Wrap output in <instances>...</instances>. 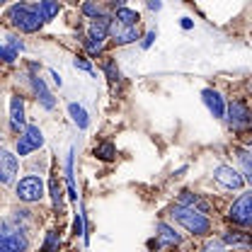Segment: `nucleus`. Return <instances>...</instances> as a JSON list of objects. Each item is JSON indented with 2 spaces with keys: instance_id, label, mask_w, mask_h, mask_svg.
Here are the masks:
<instances>
[{
  "instance_id": "b1692460",
  "label": "nucleus",
  "mask_w": 252,
  "mask_h": 252,
  "mask_svg": "<svg viewBox=\"0 0 252 252\" xmlns=\"http://www.w3.org/2000/svg\"><path fill=\"white\" fill-rule=\"evenodd\" d=\"M0 54H2V59H5V63H12V61H15V59H17V54H20V51H15L12 46H7V44H5Z\"/></svg>"
},
{
  "instance_id": "1a4fd4ad",
  "label": "nucleus",
  "mask_w": 252,
  "mask_h": 252,
  "mask_svg": "<svg viewBox=\"0 0 252 252\" xmlns=\"http://www.w3.org/2000/svg\"><path fill=\"white\" fill-rule=\"evenodd\" d=\"M27 250V238L22 235V230H10L5 225L2 240H0V252H25Z\"/></svg>"
},
{
  "instance_id": "0eeeda50",
  "label": "nucleus",
  "mask_w": 252,
  "mask_h": 252,
  "mask_svg": "<svg viewBox=\"0 0 252 252\" xmlns=\"http://www.w3.org/2000/svg\"><path fill=\"white\" fill-rule=\"evenodd\" d=\"M230 220L238 223V225H252V191L250 194H243L233 206H230Z\"/></svg>"
},
{
  "instance_id": "5701e85b",
  "label": "nucleus",
  "mask_w": 252,
  "mask_h": 252,
  "mask_svg": "<svg viewBox=\"0 0 252 252\" xmlns=\"http://www.w3.org/2000/svg\"><path fill=\"white\" fill-rule=\"evenodd\" d=\"M49 189H51V196H54V206H61V187L56 180L49 182Z\"/></svg>"
},
{
  "instance_id": "9d476101",
  "label": "nucleus",
  "mask_w": 252,
  "mask_h": 252,
  "mask_svg": "<svg viewBox=\"0 0 252 252\" xmlns=\"http://www.w3.org/2000/svg\"><path fill=\"white\" fill-rule=\"evenodd\" d=\"M109 39H114L117 44H131L138 39V30L136 27H128L124 22H119L117 17L112 20V27H109Z\"/></svg>"
},
{
  "instance_id": "6ab92c4d",
  "label": "nucleus",
  "mask_w": 252,
  "mask_h": 252,
  "mask_svg": "<svg viewBox=\"0 0 252 252\" xmlns=\"http://www.w3.org/2000/svg\"><path fill=\"white\" fill-rule=\"evenodd\" d=\"M238 160H240V167H243V177H245V182H250L252 185V153L240 151V153H238Z\"/></svg>"
},
{
  "instance_id": "2f4dec72",
  "label": "nucleus",
  "mask_w": 252,
  "mask_h": 252,
  "mask_svg": "<svg viewBox=\"0 0 252 252\" xmlns=\"http://www.w3.org/2000/svg\"><path fill=\"white\" fill-rule=\"evenodd\" d=\"M148 7H151V10H160L162 5H160V2H158V0H156V2H148Z\"/></svg>"
},
{
  "instance_id": "6e6552de",
  "label": "nucleus",
  "mask_w": 252,
  "mask_h": 252,
  "mask_svg": "<svg viewBox=\"0 0 252 252\" xmlns=\"http://www.w3.org/2000/svg\"><path fill=\"white\" fill-rule=\"evenodd\" d=\"M214 180L225 189H243V185H245V177L230 165H219L214 170Z\"/></svg>"
},
{
  "instance_id": "ddd939ff",
  "label": "nucleus",
  "mask_w": 252,
  "mask_h": 252,
  "mask_svg": "<svg viewBox=\"0 0 252 252\" xmlns=\"http://www.w3.org/2000/svg\"><path fill=\"white\" fill-rule=\"evenodd\" d=\"M32 85H34V93L39 97V102H41V107L44 109H54V104H56V99L51 97V93L46 90V85H44V80L39 78V75H32Z\"/></svg>"
},
{
  "instance_id": "f3484780",
  "label": "nucleus",
  "mask_w": 252,
  "mask_h": 252,
  "mask_svg": "<svg viewBox=\"0 0 252 252\" xmlns=\"http://www.w3.org/2000/svg\"><path fill=\"white\" fill-rule=\"evenodd\" d=\"M220 240H223L225 245H240V248H250L252 245L250 235H245V233H233V230H230V233H225Z\"/></svg>"
},
{
  "instance_id": "72a5a7b5",
  "label": "nucleus",
  "mask_w": 252,
  "mask_h": 252,
  "mask_svg": "<svg viewBox=\"0 0 252 252\" xmlns=\"http://www.w3.org/2000/svg\"><path fill=\"white\" fill-rule=\"evenodd\" d=\"M250 90H252V85H250Z\"/></svg>"
},
{
  "instance_id": "7c9ffc66",
  "label": "nucleus",
  "mask_w": 252,
  "mask_h": 252,
  "mask_svg": "<svg viewBox=\"0 0 252 252\" xmlns=\"http://www.w3.org/2000/svg\"><path fill=\"white\" fill-rule=\"evenodd\" d=\"M51 75H54V83H56V85H59V88H61V75H59V73H56V70H51Z\"/></svg>"
},
{
  "instance_id": "f03ea898",
  "label": "nucleus",
  "mask_w": 252,
  "mask_h": 252,
  "mask_svg": "<svg viewBox=\"0 0 252 252\" xmlns=\"http://www.w3.org/2000/svg\"><path fill=\"white\" fill-rule=\"evenodd\" d=\"M10 22L22 32H36L41 27V15L36 12V5H12L7 12Z\"/></svg>"
},
{
  "instance_id": "7ed1b4c3",
  "label": "nucleus",
  "mask_w": 252,
  "mask_h": 252,
  "mask_svg": "<svg viewBox=\"0 0 252 252\" xmlns=\"http://www.w3.org/2000/svg\"><path fill=\"white\" fill-rule=\"evenodd\" d=\"M109 27H112V20H109V17H97V20H93V25H90V30H88V39H85V46H88L93 54L102 49L104 39L109 36Z\"/></svg>"
},
{
  "instance_id": "f257e3e1",
  "label": "nucleus",
  "mask_w": 252,
  "mask_h": 252,
  "mask_svg": "<svg viewBox=\"0 0 252 252\" xmlns=\"http://www.w3.org/2000/svg\"><path fill=\"white\" fill-rule=\"evenodd\" d=\"M172 219L177 220L180 225H185L189 233H194V235H206V233H211V220L206 219V214H201V211H196V209H187V206H175L172 209Z\"/></svg>"
},
{
  "instance_id": "c85d7f7f",
  "label": "nucleus",
  "mask_w": 252,
  "mask_h": 252,
  "mask_svg": "<svg viewBox=\"0 0 252 252\" xmlns=\"http://www.w3.org/2000/svg\"><path fill=\"white\" fill-rule=\"evenodd\" d=\"M153 39H156V32H148V34H146V39H143V49H148V46L153 44Z\"/></svg>"
},
{
  "instance_id": "39448f33",
  "label": "nucleus",
  "mask_w": 252,
  "mask_h": 252,
  "mask_svg": "<svg viewBox=\"0 0 252 252\" xmlns=\"http://www.w3.org/2000/svg\"><path fill=\"white\" fill-rule=\"evenodd\" d=\"M17 196L22 199V201H39L41 196H44V182H41V177H36V175H27V177H22L20 182H17Z\"/></svg>"
},
{
  "instance_id": "c756f323",
  "label": "nucleus",
  "mask_w": 252,
  "mask_h": 252,
  "mask_svg": "<svg viewBox=\"0 0 252 252\" xmlns=\"http://www.w3.org/2000/svg\"><path fill=\"white\" fill-rule=\"evenodd\" d=\"M107 75H109V80H117V70H114V63L112 61L107 63Z\"/></svg>"
},
{
  "instance_id": "2eb2a0df",
  "label": "nucleus",
  "mask_w": 252,
  "mask_h": 252,
  "mask_svg": "<svg viewBox=\"0 0 252 252\" xmlns=\"http://www.w3.org/2000/svg\"><path fill=\"white\" fill-rule=\"evenodd\" d=\"M10 124H12V128H17V131L25 126V104H22L20 97H12L10 99Z\"/></svg>"
},
{
  "instance_id": "9b49d317",
  "label": "nucleus",
  "mask_w": 252,
  "mask_h": 252,
  "mask_svg": "<svg viewBox=\"0 0 252 252\" xmlns=\"http://www.w3.org/2000/svg\"><path fill=\"white\" fill-rule=\"evenodd\" d=\"M17 170H20L17 156H12L10 151H2V153H0V175H2V185H12Z\"/></svg>"
},
{
  "instance_id": "393cba45",
  "label": "nucleus",
  "mask_w": 252,
  "mask_h": 252,
  "mask_svg": "<svg viewBox=\"0 0 252 252\" xmlns=\"http://www.w3.org/2000/svg\"><path fill=\"white\" fill-rule=\"evenodd\" d=\"M83 12H85L88 17H93V20H97V17H99V5H93V2H85V5H83Z\"/></svg>"
},
{
  "instance_id": "aec40b11",
  "label": "nucleus",
  "mask_w": 252,
  "mask_h": 252,
  "mask_svg": "<svg viewBox=\"0 0 252 252\" xmlns=\"http://www.w3.org/2000/svg\"><path fill=\"white\" fill-rule=\"evenodd\" d=\"M117 20H119V22H124V25H128V27H136L141 17H138V12H133V10H128V7H119Z\"/></svg>"
},
{
  "instance_id": "dca6fc26",
  "label": "nucleus",
  "mask_w": 252,
  "mask_h": 252,
  "mask_svg": "<svg viewBox=\"0 0 252 252\" xmlns=\"http://www.w3.org/2000/svg\"><path fill=\"white\" fill-rule=\"evenodd\" d=\"M68 112H70L73 122L78 124V128H88V126H90V119H88V112H85V109H83L80 104L70 102V104H68Z\"/></svg>"
},
{
  "instance_id": "cd10ccee",
  "label": "nucleus",
  "mask_w": 252,
  "mask_h": 252,
  "mask_svg": "<svg viewBox=\"0 0 252 252\" xmlns=\"http://www.w3.org/2000/svg\"><path fill=\"white\" fill-rule=\"evenodd\" d=\"M73 230H75V235H83V216H78L75 223H73Z\"/></svg>"
},
{
  "instance_id": "f8f14e48",
  "label": "nucleus",
  "mask_w": 252,
  "mask_h": 252,
  "mask_svg": "<svg viewBox=\"0 0 252 252\" xmlns=\"http://www.w3.org/2000/svg\"><path fill=\"white\" fill-rule=\"evenodd\" d=\"M201 99H204V104L209 107V112H211L214 117H219V119L225 117V112H228V109H225V102H223V97H220L216 90H204V93H201Z\"/></svg>"
},
{
  "instance_id": "412c9836",
  "label": "nucleus",
  "mask_w": 252,
  "mask_h": 252,
  "mask_svg": "<svg viewBox=\"0 0 252 252\" xmlns=\"http://www.w3.org/2000/svg\"><path fill=\"white\" fill-rule=\"evenodd\" d=\"M114 153H117V148H114L112 143H99V146L94 148V156L102 158V160H112Z\"/></svg>"
},
{
  "instance_id": "a211bd4d",
  "label": "nucleus",
  "mask_w": 252,
  "mask_h": 252,
  "mask_svg": "<svg viewBox=\"0 0 252 252\" xmlns=\"http://www.w3.org/2000/svg\"><path fill=\"white\" fill-rule=\"evenodd\" d=\"M59 10H61V5H59V2H49V0L36 5V12L41 15V20H44V22H46V20H54V17L59 15Z\"/></svg>"
},
{
  "instance_id": "473e14b6",
  "label": "nucleus",
  "mask_w": 252,
  "mask_h": 252,
  "mask_svg": "<svg viewBox=\"0 0 252 252\" xmlns=\"http://www.w3.org/2000/svg\"><path fill=\"white\" fill-rule=\"evenodd\" d=\"M182 27H185V30H191V20H187V17H185V20H182Z\"/></svg>"
},
{
  "instance_id": "a878e982",
  "label": "nucleus",
  "mask_w": 252,
  "mask_h": 252,
  "mask_svg": "<svg viewBox=\"0 0 252 252\" xmlns=\"http://www.w3.org/2000/svg\"><path fill=\"white\" fill-rule=\"evenodd\" d=\"M223 240H209L206 243V248H204V252H223Z\"/></svg>"
},
{
  "instance_id": "4be33fe9",
  "label": "nucleus",
  "mask_w": 252,
  "mask_h": 252,
  "mask_svg": "<svg viewBox=\"0 0 252 252\" xmlns=\"http://www.w3.org/2000/svg\"><path fill=\"white\" fill-rule=\"evenodd\" d=\"M59 245H61V240H59V233H46V243H44V252H56L59 250Z\"/></svg>"
},
{
  "instance_id": "4468645a",
  "label": "nucleus",
  "mask_w": 252,
  "mask_h": 252,
  "mask_svg": "<svg viewBox=\"0 0 252 252\" xmlns=\"http://www.w3.org/2000/svg\"><path fill=\"white\" fill-rule=\"evenodd\" d=\"M158 240H160L162 245L175 248V245L182 243V235H177V230H175L172 225H167V223H158Z\"/></svg>"
},
{
  "instance_id": "423d86ee",
  "label": "nucleus",
  "mask_w": 252,
  "mask_h": 252,
  "mask_svg": "<svg viewBox=\"0 0 252 252\" xmlns=\"http://www.w3.org/2000/svg\"><path fill=\"white\" fill-rule=\"evenodd\" d=\"M44 146V133L39 126H27L25 133L17 138V156H30L32 151Z\"/></svg>"
},
{
  "instance_id": "20e7f679",
  "label": "nucleus",
  "mask_w": 252,
  "mask_h": 252,
  "mask_svg": "<svg viewBox=\"0 0 252 252\" xmlns=\"http://www.w3.org/2000/svg\"><path fill=\"white\" fill-rule=\"evenodd\" d=\"M228 124L233 131H248L252 126V114L245 102L235 99V102L228 104Z\"/></svg>"
},
{
  "instance_id": "bb28decb",
  "label": "nucleus",
  "mask_w": 252,
  "mask_h": 252,
  "mask_svg": "<svg viewBox=\"0 0 252 252\" xmlns=\"http://www.w3.org/2000/svg\"><path fill=\"white\" fill-rule=\"evenodd\" d=\"M75 68H80V70H88V73H93V65L88 61H83V59H75Z\"/></svg>"
}]
</instances>
